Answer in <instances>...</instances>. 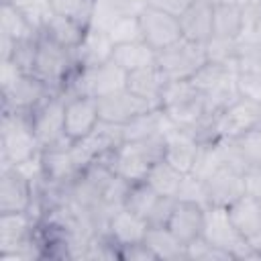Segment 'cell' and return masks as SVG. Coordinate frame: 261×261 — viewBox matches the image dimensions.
<instances>
[{"instance_id": "17", "label": "cell", "mask_w": 261, "mask_h": 261, "mask_svg": "<svg viewBox=\"0 0 261 261\" xmlns=\"http://www.w3.org/2000/svg\"><path fill=\"white\" fill-rule=\"evenodd\" d=\"M73 143L41 149V169L45 184H71L80 175V165L71 153Z\"/></svg>"}, {"instance_id": "6", "label": "cell", "mask_w": 261, "mask_h": 261, "mask_svg": "<svg viewBox=\"0 0 261 261\" xmlns=\"http://www.w3.org/2000/svg\"><path fill=\"white\" fill-rule=\"evenodd\" d=\"M35 137L41 149L71 143L65 137V96L55 92L47 96L35 110L29 112Z\"/></svg>"}, {"instance_id": "3", "label": "cell", "mask_w": 261, "mask_h": 261, "mask_svg": "<svg viewBox=\"0 0 261 261\" xmlns=\"http://www.w3.org/2000/svg\"><path fill=\"white\" fill-rule=\"evenodd\" d=\"M126 88V71L114 61H106L96 67H77L63 88V96H88L104 98Z\"/></svg>"}, {"instance_id": "23", "label": "cell", "mask_w": 261, "mask_h": 261, "mask_svg": "<svg viewBox=\"0 0 261 261\" xmlns=\"http://www.w3.org/2000/svg\"><path fill=\"white\" fill-rule=\"evenodd\" d=\"M112 51H114V43L110 41L106 31L88 29L84 41L73 51V57L77 67H96L106 61H112Z\"/></svg>"}, {"instance_id": "43", "label": "cell", "mask_w": 261, "mask_h": 261, "mask_svg": "<svg viewBox=\"0 0 261 261\" xmlns=\"http://www.w3.org/2000/svg\"><path fill=\"white\" fill-rule=\"evenodd\" d=\"M194 0H147V6H153L157 10H163L167 14L179 16Z\"/></svg>"}, {"instance_id": "30", "label": "cell", "mask_w": 261, "mask_h": 261, "mask_svg": "<svg viewBox=\"0 0 261 261\" xmlns=\"http://www.w3.org/2000/svg\"><path fill=\"white\" fill-rule=\"evenodd\" d=\"M243 31V6L230 2H214V31L216 37L239 39Z\"/></svg>"}, {"instance_id": "5", "label": "cell", "mask_w": 261, "mask_h": 261, "mask_svg": "<svg viewBox=\"0 0 261 261\" xmlns=\"http://www.w3.org/2000/svg\"><path fill=\"white\" fill-rule=\"evenodd\" d=\"M77 69L75 57L71 49H65L45 35H39L37 43V59H35V69L33 73L41 77L53 92H61L67 84V80L73 75Z\"/></svg>"}, {"instance_id": "24", "label": "cell", "mask_w": 261, "mask_h": 261, "mask_svg": "<svg viewBox=\"0 0 261 261\" xmlns=\"http://www.w3.org/2000/svg\"><path fill=\"white\" fill-rule=\"evenodd\" d=\"M86 33H88V27H84V24L71 20V18H65V16H59V14L51 12V16L47 18V22H45V27L39 35H45L53 43L75 51L80 47V43L84 41Z\"/></svg>"}, {"instance_id": "1", "label": "cell", "mask_w": 261, "mask_h": 261, "mask_svg": "<svg viewBox=\"0 0 261 261\" xmlns=\"http://www.w3.org/2000/svg\"><path fill=\"white\" fill-rule=\"evenodd\" d=\"M163 135H155L143 141H122L118 149H114L108 157L100 161H104L124 181L139 184L145 181L151 165L163 159Z\"/></svg>"}, {"instance_id": "19", "label": "cell", "mask_w": 261, "mask_h": 261, "mask_svg": "<svg viewBox=\"0 0 261 261\" xmlns=\"http://www.w3.org/2000/svg\"><path fill=\"white\" fill-rule=\"evenodd\" d=\"M177 18L184 39L206 43L214 31V0H194Z\"/></svg>"}, {"instance_id": "34", "label": "cell", "mask_w": 261, "mask_h": 261, "mask_svg": "<svg viewBox=\"0 0 261 261\" xmlns=\"http://www.w3.org/2000/svg\"><path fill=\"white\" fill-rule=\"evenodd\" d=\"M110 41L114 45H124V43H135V41H143V33H141V22L139 16L133 14H122L120 18H116L110 29L106 31Z\"/></svg>"}, {"instance_id": "10", "label": "cell", "mask_w": 261, "mask_h": 261, "mask_svg": "<svg viewBox=\"0 0 261 261\" xmlns=\"http://www.w3.org/2000/svg\"><path fill=\"white\" fill-rule=\"evenodd\" d=\"M37 186L14 165L0 167V212H31Z\"/></svg>"}, {"instance_id": "46", "label": "cell", "mask_w": 261, "mask_h": 261, "mask_svg": "<svg viewBox=\"0 0 261 261\" xmlns=\"http://www.w3.org/2000/svg\"><path fill=\"white\" fill-rule=\"evenodd\" d=\"M214 2H230V4H239V6H245V4H249L251 0H214Z\"/></svg>"}, {"instance_id": "25", "label": "cell", "mask_w": 261, "mask_h": 261, "mask_svg": "<svg viewBox=\"0 0 261 261\" xmlns=\"http://www.w3.org/2000/svg\"><path fill=\"white\" fill-rule=\"evenodd\" d=\"M171 120L165 116L161 108H153L149 112H143L135 116L130 122L122 126V139L124 141H143L155 135H163L167 128H171Z\"/></svg>"}, {"instance_id": "45", "label": "cell", "mask_w": 261, "mask_h": 261, "mask_svg": "<svg viewBox=\"0 0 261 261\" xmlns=\"http://www.w3.org/2000/svg\"><path fill=\"white\" fill-rule=\"evenodd\" d=\"M22 71L12 63V61H0V88L2 92H6L20 75Z\"/></svg>"}, {"instance_id": "38", "label": "cell", "mask_w": 261, "mask_h": 261, "mask_svg": "<svg viewBox=\"0 0 261 261\" xmlns=\"http://www.w3.org/2000/svg\"><path fill=\"white\" fill-rule=\"evenodd\" d=\"M37 43H39V35L14 43V51H12V57L8 61H12L22 73H33L35 59H37Z\"/></svg>"}, {"instance_id": "42", "label": "cell", "mask_w": 261, "mask_h": 261, "mask_svg": "<svg viewBox=\"0 0 261 261\" xmlns=\"http://www.w3.org/2000/svg\"><path fill=\"white\" fill-rule=\"evenodd\" d=\"M118 259H122V261H157L155 253L149 249V245L145 241L133 243V245H120Z\"/></svg>"}, {"instance_id": "27", "label": "cell", "mask_w": 261, "mask_h": 261, "mask_svg": "<svg viewBox=\"0 0 261 261\" xmlns=\"http://www.w3.org/2000/svg\"><path fill=\"white\" fill-rule=\"evenodd\" d=\"M145 243L149 245V249L155 253L157 259L163 261H179V259H188L186 257V245L165 226H149L147 234H145Z\"/></svg>"}, {"instance_id": "39", "label": "cell", "mask_w": 261, "mask_h": 261, "mask_svg": "<svg viewBox=\"0 0 261 261\" xmlns=\"http://www.w3.org/2000/svg\"><path fill=\"white\" fill-rule=\"evenodd\" d=\"M237 92L239 98L253 100L261 104V69H243L237 71Z\"/></svg>"}, {"instance_id": "41", "label": "cell", "mask_w": 261, "mask_h": 261, "mask_svg": "<svg viewBox=\"0 0 261 261\" xmlns=\"http://www.w3.org/2000/svg\"><path fill=\"white\" fill-rule=\"evenodd\" d=\"M237 69H261V47L249 41L237 39Z\"/></svg>"}, {"instance_id": "33", "label": "cell", "mask_w": 261, "mask_h": 261, "mask_svg": "<svg viewBox=\"0 0 261 261\" xmlns=\"http://www.w3.org/2000/svg\"><path fill=\"white\" fill-rule=\"evenodd\" d=\"M47 2H49V8L53 14L71 18V20L90 29L96 0H47Z\"/></svg>"}, {"instance_id": "29", "label": "cell", "mask_w": 261, "mask_h": 261, "mask_svg": "<svg viewBox=\"0 0 261 261\" xmlns=\"http://www.w3.org/2000/svg\"><path fill=\"white\" fill-rule=\"evenodd\" d=\"M0 35L18 43V41L37 37L39 33L31 27V22L27 20V16L20 12L16 4L0 2Z\"/></svg>"}, {"instance_id": "44", "label": "cell", "mask_w": 261, "mask_h": 261, "mask_svg": "<svg viewBox=\"0 0 261 261\" xmlns=\"http://www.w3.org/2000/svg\"><path fill=\"white\" fill-rule=\"evenodd\" d=\"M245 194L261 200V167H251L245 171Z\"/></svg>"}, {"instance_id": "31", "label": "cell", "mask_w": 261, "mask_h": 261, "mask_svg": "<svg viewBox=\"0 0 261 261\" xmlns=\"http://www.w3.org/2000/svg\"><path fill=\"white\" fill-rule=\"evenodd\" d=\"M159 200H161V196L153 188H149L145 181H139V184H130L128 186V192H126V198H124V206L128 210H133L135 214H139L141 218H145L147 222H151Z\"/></svg>"}, {"instance_id": "26", "label": "cell", "mask_w": 261, "mask_h": 261, "mask_svg": "<svg viewBox=\"0 0 261 261\" xmlns=\"http://www.w3.org/2000/svg\"><path fill=\"white\" fill-rule=\"evenodd\" d=\"M112 61L126 73L149 67L157 63V51L147 45L145 41H135V43H124V45H114L112 51Z\"/></svg>"}, {"instance_id": "11", "label": "cell", "mask_w": 261, "mask_h": 261, "mask_svg": "<svg viewBox=\"0 0 261 261\" xmlns=\"http://www.w3.org/2000/svg\"><path fill=\"white\" fill-rule=\"evenodd\" d=\"M139 22H141L143 41L151 45L155 51L167 49L179 39H184L179 29V18L163 10H157L153 6H145L139 12Z\"/></svg>"}, {"instance_id": "37", "label": "cell", "mask_w": 261, "mask_h": 261, "mask_svg": "<svg viewBox=\"0 0 261 261\" xmlns=\"http://www.w3.org/2000/svg\"><path fill=\"white\" fill-rule=\"evenodd\" d=\"M186 257L192 261H232V257L226 251L214 247L204 237H198L196 241L186 245Z\"/></svg>"}, {"instance_id": "22", "label": "cell", "mask_w": 261, "mask_h": 261, "mask_svg": "<svg viewBox=\"0 0 261 261\" xmlns=\"http://www.w3.org/2000/svg\"><path fill=\"white\" fill-rule=\"evenodd\" d=\"M167 82H169L167 75L161 71L157 63L126 73V90L159 108H161V96H163Z\"/></svg>"}, {"instance_id": "12", "label": "cell", "mask_w": 261, "mask_h": 261, "mask_svg": "<svg viewBox=\"0 0 261 261\" xmlns=\"http://www.w3.org/2000/svg\"><path fill=\"white\" fill-rule=\"evenodd\" d=\"M51 94L55 92L41 77H37L35 73H20L18 80L6 92H2V110L4 112H31Z\"/></svg>"}, {"instance_id": "21", "label": "cell", "mask_w": 261, "mask_h": 261, "mask_svg": "<svg viewBox=\"0 0 261 261\" xmlns=\"http://www.w3.org/2000/svg\"><path fill=\"white\" fill-rule=\"evenodd\" d=\"M204 212L206 208L194 202H184V200H175V206L169 214L167 220V228L184 243H192L198 237H202V228H204Z\"/></svg>"}, {"instance_id": "4", "label": "cell", "mask_w": 261, "mask_h": 261, "mask_svg": "<svg viewBox=\"0 0 261 261\" xmlns=\"http://www.w3.org/2000/svg\"><path fill=\"white\" fill-rule=\"evenodd\" d=\"M202 237L214 247L226 251L232 259H261V253L253 249L241 232L234 228L228 210L222 206H208L204 212Z\"/></svg>"}, {"instance_id": "18", "label": "cell", "mask_w": 261, "mask_h": 261, "mask_svg": "<svg viewBox=\"0 0 261 261\" xmlns=\"http://www.w3.org/2000/svg\"><path fill=\"white\" fill-rule=\"evenodd\" d=\"M226 210L241 237L261 253V200H255L245 194Z\"/></svg>"}, {"instance_id": "35", "label": "cell", "mask_w": 261, "mask_h": 261, "mask_svg": "<svg viewBox=\"0 0 261 261\" xmlns=\"http://www.w3.org/2000/svg\"><path fill=\"white\" fill-rule=\"evenodd\" d=\"M206 57L212 63H226V65H234L237 59V39H226V37H216L212 35L206 43ZM239 71V69H237Z\"/></svg>"}, {"instance_id": "32", "label": "cell", "mask_w": 261, "mask_h": 261, "mask_svg": "<svg viewBox=\"0 0 261 261\" xmlns=\"http://www.w3.org/2000/svg\"><path fill=\"white\" fill-rule=\"evenodd\" d=\"M230 141L245 165V171L251 167H261V124Z\"/></svg>"}, {"instance_id": "13", "label": "cell", "mask_w": 261, "mask_h": 261, "mask_svg": "<svg viewBox=\"0 0 261 261\" xmlns=\"http://www.w3.org/2000/svg\"><path fill=\"white\" fill-rule=\"evenodd\" d=\"M153 108H159L143 98H139L137 94L124 90H118L114 94H108L104 98H98V112H100V120L102 122H110V124H118L124 126L126 122H130L135 116L149 112Z\"/></svg>"}, {"instance_id": "16", "label": "cell", "mask_w": 261, "mask_h": 261, "mask_svg": "<svg viewBox=\"0 0 261 261\" xmlns=\"http://www.w3.org/2000/svg\"><path fill=\"white\" fill-rule=\"evenodd\" d=\"M163 141H165L163 159L169 161L181 173H192L200 151V139L190 130L171 126L163 133Z\"/></svg>"}, {"instance_id": "8", "label": "cell", "mask_w": 261, "mask_h": 261, "mask_svg": "<svg viewBox=\"0 0 261 261\" xmlns=\"http://www.w3.org/2000/svg\"><path fill=\"white\" fill-rule=\"evenodd\" d=\"M259 124H261V104L253 102V100L239 98L212 118L208 141L237 139Z\"/></svg>"}, {"instance_id": "14", "label": "cell", "mask_w": 261, "mask_h": 261, "mask_svg": "<svg viewBox=\"0 0 261 261\" xmlns=\"http://www.w3.org/2000/svg\"><path fill=\"white\" fill-rule=\"evenodd\" d=\"M208 206H222L228 208L232 202L245 196V173L230 167L220 165L214 173L204 179Z\"/></svg>"}, {"instance_id": "2", "label": "cell", "mask_w": 261, "mask_h": 261, "mask_svg": "<svg viewBox=\"0 0 261 261\" xmlns=\"http://www.w3.org/2000/svg\"><path fill=\"white\" fill-rule=\"evenodd\" d=\"M41 153L29 112H4L0 122V161L6 165H20Z\"/></svg>"}, {"instance_id": "47", "label": "cell", "mask_w": 261, "mask_h": 261, "mask_svg": "<svg viewBox=\"0 0 261 261\" xmlns=\"http://www.w3.org/2000/svg\"><path fill=\"white\" fill-rule=\"evenodd\" d=\"M0 2H10V4H14L16 0H0Z\"/></svg>"}, {"instance_id": "28", "label": "cell", "mask_w": 261, "mask_h": 261, "mask_svg": "<svg viewBox=\"0 0 261 261\" xmlns=\"http://www.w3.org/2000/svg\"><path fill=\"white\" fill-rule=\"evenodd\" d=\"M186 173H181L179 169H175L169 161L165 159H159L151 165L147 177H145V184L149 188H153L159 196H169V198H175L177 196V190L181 186V179H184Z\"/></svg>"}, {"instance_id": "40", "label": "cell", "mask_w": 261, "mask_h": 261, "mask_svg": "<svg viewBox=\"0 0 261 261\" xmlns=\"http://www.w3.org/2000/svg\"><path fill=\"white\" fill-rule=\"evenodd\" d=\"M175 200H184V202H194V204H200L204 208H208V196H206V186H204V179L192 175V173H186L184 179H181V186L177 190V196Z\"/></svg>"}, {"instance_id": "20", "label": "cell", "mask_w": 261, "mask_h": 261, "mask_svg": "<svg viewBox=\"0 0 261 261\" xmlns=\"http://www.w3.org/2000/svg\"><path fill=\"white\" fill-rule=\"evenodd\" d=\"M147 228H149V222L145 218H141L126 206H120L112 210L104 234L112 243H116V247H120V245H133V243L145 241Z\"/></svg>"}, {"instance_id": "9", "label": "cell", "mask_w": 261, "mask_h": 261, "mask_svg": "<svg viewBox=\"0 0 261 261\" xmlns=\"http://www.w3.org/2000/svg\"><path fill=\"white\" fill-rule=\"evenodd\" d=\"M122 141H124L122 139V126L100 120L98 126L90 135H86L84 139H80L71 145V153H73L80 169H84L90 163L108 157L114 149H118L122 145Z\"/></svg>"}, {"instance_id": "15", "label": "cell", "mask_w": 261, "mask_h": 261, "mask_svg": "<svg viewBox=\"0 0 261 261\" xmlns=\"http://www.w3.org/2000/svg\"><path fill=\"white\" fill-rule=\"evenodd\" d=\"M100 122L98 100L88 96H65V137L75 143L90 135Z\"/></svg>"}, {"instance_id": "36", "label": "cell", "mask_w": 261, "mask_h": 261, "mask_svg": "<svg viewBox=\"0 0 261 261\" xmlns=\"http://www.w3.org/2000/svg\"><path fill=\"white\" fill-rule=\"evenodd\" d=\"M239 41H249L261 47V0H251L243 6V31Z\"/></svg>"}, {"instance_id": "7", "label": "cell", "mask_w": 261, "mask_h": 261, "mask_svg": "<svg viewBox=\"0 0 261 261\" xmlns=\"http://www.w3.org/2000/svg\"><path fill=\"white\" fill-rule=\"evenodd\" d=\"M208 63L204 43L179 39L167 49L157 51V65L167 80H192Z\"/></svg>"}]
</instances>
